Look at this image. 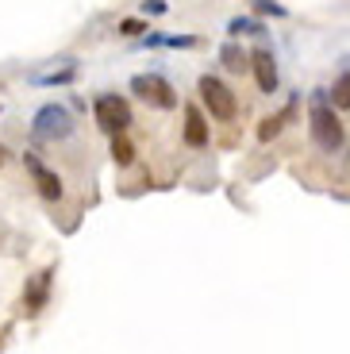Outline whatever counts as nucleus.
I'll return each mask as SVG.
<instances>
[{
    "mask_svg": "<svg viewBox=\"0 0 350 354\" xmlns=\"http://www.w3.org/2000/svg\"><path fill=\"white\" fill-rule=\"evenodd\" d=\"M73 131H77L73 112L66 104H58V100L43 104L35 115H31V135H35V139H43V142H62V139H70Z\"/></svg>",
    "mask_w": 350,
    "mask_h": 354,
    "instance_id": "obj_4",
    "label": "nucleus"
},
{
    "mask_svg": "<svg viewBox=\"0 0 350 354\" xmlns=\"http://www.w3.org/2000/svg\"><path fill=\"white\" fill-rule=\"evenodd\" d=\"M196 93H201L204 112H208L216 124H235V120H239V97H235V88H231L228 81H219L216 73H201Z\"/></svg>",
    "mask_w": 350,
    "mask_h": 354,
    "instance_id": "obj_2",
    "label": "nucleus"
},
{
    "mask_svg": "<svg viewBox=\"0 0 350 354\" xmlns=\"http://www.w3.org/2000/svg\"><path fill=\"white\" fill-rule=\"evenodd\" d=\"M4 162H8V151H4V147H0V166H4Z\"/></svg>",
    "mask_w": 350,
    "mask_h": 354,
    "instance_id": "obj_20",
    "label": "nucleus"
},
{
    "mask_svg": "<svg viewBox=\"0 0 350 354\" xmlns=\"http://www.w3.org/2000/svg\"><path fill=\"white\" fill-rule=\"evenodd\" d=\"M327 93H331V104L339 108V112H350V73H339Z\"/></svg>",
    "mask_w": 350,
    "mask_h": 354,
    "instance_id": "obj_16",
    "label": "nucleus"
},
{
    "mask_svg": "<svg viewBox=\"0 0 350 354\" xmlns=\"http://www.w3.org/2000/svg\"><path fill=\"white\" fill-rule=\"evenodd\" d=\"M24 166H27V174H31V181H35V189H39V196H43V201H62V177L54 174L43 158L24 154Z\"/></svg>",
    "mask_w": 350,
    "mask_h": 354,
    "instance_id": "obj_7",
    "label": "nucleus"
},
{
    "mask_svg": "<svg viewBox=\"0 0 350 354\" xmlns=\"http://www.w3.org/2000/svg\"><path fill=\"white\" fill-rule=\"evenodd\" d=\"M131 93L142 100V104L158 108V112H174V108H177V88L169 85L162 73H135V77H131Z\"/></svg>",
    "mask_w": 350,
    "mask_h": 354,
    "instance_id": "obj_5",
    "label": "nucleus"
},
{
    "mask_svg": "<svg viewBox=\"0 0 350 354\" xmlns=\"http://www.w3.org/2000/svg\"><path fill=\"white\" fill-rule=\"evenodd\" d=\"M27 81L31 85H43V88H54V85H70V81H77V66H73V58L62 70H50V73H27Z\"/></svg>",
    "mask_w": 350,
    "mask_h": 354,
    "instance_id": "obj_11",
    "label": "nucleus"
},
{
    "mask_svg": "<svg viewBox=\"0 0 350 354\" xmlns=\"http://www.w3.org/2000/svg\"><path fill=\"white\" fill-rule=\"evenodd\" d=\"M219 62H223L228 73H243V70H250V50H243L239 39H228V43L219 46Z\"/></svg>",
    "mask_w": 350,
    "mask_h": 354,
    "instance_id": "obj_10",
    "label": "nucleus"
},
{
    "mask_svg": "<svg viewBox=\"0 0 350 354\" xmlns=\"http://www.w3.org/2000/svg\"><path fill=\"white\" fill-rule=\"evenodd\" d=\"M181 112H185V131H181L185 147L204 151V147H208V115H204L196 104H185Z\"/></svg>",
    "mask_w": 350,
    "mask_h": 354,
    "instance_id": "obj_9",
    "label": "nucleus"
},
{
    "mask_svg": "<svg viewBox=\"0 0 350 354\" xmlns=\"http://www.w3.org/2000/svg\"><path fill=\"white\" fill-rule=\"evenodd\" d=\"M50 277H54V266L39 270L35 277H27V285H24V316H39V312L46 308V301H50Z\"/></svg>",
    "mask_w": 350,
    "mask_h": 354,
    "instance_id": "obj_8",
    "label": "nucleus"
},
{
    "mask_svg": "<svg viewBox=\"0 0 350 354\" xmlns=\"http://www.w3.org/2000/svg\"><path fill=\"white\" fill-rule=\"evenodd\" d=\"M93 120H97V127L104 135H123L135 124L131 100L120 97V93H97L93 97Z\"/></svg>",
    "mask_w": 350,
    "mask_h": 354,
    "instance_id": "obj_3",
    "label": "nucleus"
},
{
    "mask_svg": "<svg viewBox=\"0 0 350 354\" xmlns=\"http://www.w3.org/2000/svg\"><path fill=\"white\" fill-rule=\"evenodd\" d=\"M116 31H120L123 39H142L150 31V24L142 16H127V19H120V27H116Z\"/></svg>",
    "mask_w": 350,
    "mask_h": 354,
    "instance_id": "obj_17",
    "label": "nucleus"
},
{
    "mask_svg": "<svg viewBox=\"0 0 350 354\" xmlns=\"http://www.w3.org/2000/svg\"><path fill=\"white\" fill-rule=\"evenodd\" d=\"M250 73H254V81H258V88H262L266 97L277 93L281 73H277V54H273L270 46H254L250 50Z\"/></svg>",
    "mask_w": 350,
    "mask_h": 354,
    "instance_id": "obj_6",
    "label": "nucleus"
},
{
    "mask_svg": "<svg viewBox=\"0 0 350 354\" xmlns=\"http://www.w3.org/2000/svg\"><path fill=\"white\" fill-rule=\"evenodd\" d=\"M142 46H174V50H189V46H201L196 35H142Z\"/></svg>",
    "mask_w": 350,
    "mask_h": 354,
    "instance_id": "obj_12",
    "label": "nucleus"
},
{
    "mask_svg": "<svg viewBox=\"0 0 350 354\" xmlns=\"http://www.w3.org/2000/svg\"><path fill=\"white\" fill-rule=\"evenodd\" d=\"M112 162H116L120 169H127V166L135 162V142L127 139V131H123V135H112Z\"/></svg>",
    "mask_w": 350,
    "mask_h": 354,
    "instance_id": "obj_14",
    "label": "nucleus"
},
{
    "mask_svg": "<svg viewBox=\"0 0 350 354\" xmlns=\"http://www.w3.org/2000/svg\"><path fill=\"white\" fill-rule=\"evenodd\" d=\"M250 4H254V12H258V16H277V19L289 16V8H285L281 0H250Z\"/></svg>",
    "mask_w": 350,
    "mask_h": 354,
    "instance_id": "obj_18",
    "label": "nucleus"
},
{
    "mask_svg": "<svg viewBox=\"0 0 350 354\" xmlns=\"http://www.w3.org/2000/svg\"><path fill=\"white\" fill-rule=\"evenodd\" d=\"M266 27L258 16H231L228 24V39H243V35H262Z\"/></svg>",
    "mask_w": 350,
    "mask_h": 354,
    "instance_id": "obj_13",
    "label": "nucleus"
},
{
    "mask_svg": "<svg viewBox=\"0 0 350 354\" xmlns=\"http://www.w3.org/2000/svg\"><path fill=\"white\" fill-rule=\"evenodd\" d=\"M308 131H312V142L324 154L342 151L347 127H342L339 108L331 104V93H327V88H315V93H312V104H308Z\"/></svg>",
    "mask_w": 350,
    "mask_h": 354,
    "instance_id": "obj_1",
    "label": "nucleus"
},
{
    "mask_svg": "<svg viewBox=\"0 0 350 354\" xmlns=\"http://www.w3.org/2000/svg\"><path fill=\"white\" fill-rule=\"evenodd\" d=\"M142 12H147V16H166L169 4L166 0H142Z\"/></svg>",
    "mask_w": 350,
    "mask_h": 354,
    "instance_id": "obj_19",
    "label": "nucleus"
},
{
    "mask_svg": "<svg viewBox=\"0 0 350 354\" xmlns=\"http://www.w3.org/2000/svg\"><path fill=\"white\" fill-rule=\"evenodd\" d=\"M285 124H289V120H285V112H273V115H266L262 124H258V142H273L281 131H285Z\"/></svg>",
    "mask_w": 350,
    "mask_h": 354,
    "instance_id": "obj_15",
    "label": "nucleus"
}]
</instances>
